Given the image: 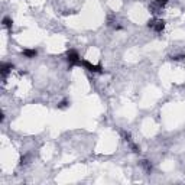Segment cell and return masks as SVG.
Instances as JSON below:
<instances>
[{
  "label": "cell",
  "mask_w": 185,
  "mask_h": 185,
  "mask_svg": "<svg viewBox=\"0 0 185 185\" xmlns=\"http://www.w3.org/2000/svg\"><path fill=\"white\" fill-rule=\"evenodd\" d=\"M22 55L26 56V58H35V56L38 55V52H36V49H23Z\"/></svg>",
  "instance_id": "obj_5"
},
{
  "label": "cell",
  "mask_w": 185,
  "mask_h": 185,
  "mask_svg": "<svg viewBox=\"0 0 185 185\" xmlns=\"http://www.w3.org/2000/svg\"><path fill=\"white\" fill-rule=\"evenodd\" d=\"M27 159H29V155H25V156H22V158H20V165H25V163H27Z\"/></svg>",
  "instance_id": "obj_10"
},
{
  "label": "cell",
  "mask_w": 185,
  "mask_h": 185,
  "mask_svg": "<svg viewBox=\"0 0 185 185\" xmlns=\"http://www.w3.org/2000/svg\"><path fill=\"white\" fill-rule=\"evenodd\" d=\"M67 106H68V101H67V100H64L61 104H58V107H60V109H62V107H67Z\"/></svg>",
  "instance_id": "obj_11"
},
{
  "label": "cell",
  "mask_w": 185,
  "mask_h": 185,
  "mask_svg": "<svg viewBox=\"0 0 185 185\" xmlns=\"http://www.w3.org/2000/svg\"><path fill=\"white\" fill-rule=\"evenodd\" d=\"M80 65H82L85 70L91 71V72H103V70H101V67L100 65H92L91 62H88V61H85V60H81Z\"/></svg>",
  "instance_id": "obj_3"
},
{
  "label": "cell",
  "mask_w": 185,
  "mask_h": 185,
  "mask_svg": "<svg viewBox=\"0 0 185 185\" xmlns=\"http://www.w3.org/2000/svg\"><path fill=\"white\" fill-rule=\"evenodd\" d=\"M67 60H68V64H70V67L80 65V62H81V58H80L78 52H77V51H74V49H70V51L67 52Z\"/></svg>",
  "instance_id": "obj_1"
},
{
  "label": "cell",
  "mask_w": 185,
  "mask_h": 185,
  "mask_svg": "<svg viewBox=\"0 0 185 185\" xmlns=\"http://www.w3.org/2000/svg\"><path fill=\"white\" fill-rule=\"evenodd\" d=\"M142 166L145 168V171H146V172H151V171H152V165H151V162H149V161H142Z\"/></svg>",
  "instance_id": "obj_6"
},
{
  "label": "cell",
  "mask_w": 185,
  "mask_h": 185,
  "mask_svg": "<svg viewBox=\"0 0 185 185\" xmlns=\"http://www.w3.org/2000/svg\"><path fill=\"white\" fill-rule=\"evenodd\" d=\"M185 58V55H174V56H171V60H174V61H181V60H184Z\"/></svg>",
  "instance_id": "obj_9"
},
{
  "label": "cell",
  "mask_w": 185,
  "mask_h": 185,
  "mask_svg": "<svg viewBox=\"0 0 185 185\" xmlns=\"http://www.w3.org/2000/svg\"><path fill=\"white\" fill-rule=\"evenodd\" d=\"M12 70H13V65H12V64H6V62H3V64H2V68H0L2 77H3V78H6V77H7V74H9Z\"/></svg>",
  "instance_id": "obj_4"
},
{
  "label": "cell",
  "mask_w": 185,
  "mask_h": 185,
  "mask_svg": "<svg viewBox=\"0 0 185 185\" xmlns=\"http://www.w3.org/2000/svg\"><path fill=\"white\" fill-rule=\"evenodd\" d=\"M147 27H151V29H153L155 32L161 33L163 31V27H165V22H163V20L152 19V20H149V22H147Z\"/></svg>",
  "instance_id": "obj_2"
},
{
  "label": "cell",
  "mask_w": 185,
  "mask_h": 185,
  "mask_svg": "<svg viewBox=\"0 0 185 185\" xmlns=\"http://www.w3.org/2000/svg\"><path fill=\"white\" fill-rule=\"evenodd\" d=\"M155 3H156L158 6H161V7H163V6L168 3V0H155Z\"/></svg>",
  "instance_id": "obj_8"
},
{
  "label": "cell",
  "mask_w": 185,
  "mask_h": 185,
  "mask_svg": "<svg viewBox=\"0 0 185 185\" xmlns=\"http://www.w3.org/2000/svg\"><path fill=\"white\" fill-rule=\"evenodd\" d=\"M12 25H13V22H12L10 17H5L3 19V26H6L7 29H12Z\"/></svg>",
  "instance_id": "obj_7"
}]
</instances>
